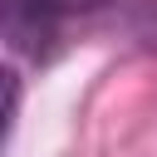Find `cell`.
Here are the masks:
<instances>
[{"label": "cell", "mask_w": 157, "mask_h": 157, "mask_svg": "<svg viewBox=\"0 0 157 157\" xmlns=\"http://www.w3.org/2000/svg\"><path fill=\"white\" fill-rule=\"evenodd\" d=\"M69 0H0V20H5V39L20 54H49L59 20L69 15Z\"/></svg>", "instance_id": "cell-1"}, {"label": "cell", "mask_w": 157, "mask_h": 157, "mask_svg": "<svg viewBox=\"0 0 157 157\" xmlns=\"http://www.w3.org/2000/svg\"><path fill=\"white\" fill-rule=\"evenodd\" d=\"M69 5H74V10H78V5H93V0H69Z\"/></svg>", "instance_id": "cell-2"}]
</instances>
